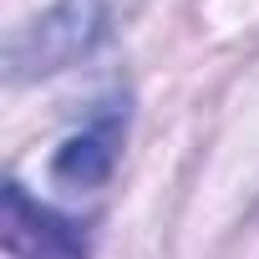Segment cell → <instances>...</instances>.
I'll use <instances>...</instances> for the list:
<instances>
[{
	"mask_svg": "<svg viewBox=\"0 0 259 259\" xmlns=\"http://www.w3.org/2000/svg\"><path fill=\"white\" fill-rule=\"evenodd\" d=\"M138 6L143 0H56L41 21H31L11 41V76L26 81V76L66 71L71 61H81L102 41H112L133 21Z\"/></svg>",
	"mask_w": 259,
	"mask_h": 259,
	"instance_id": "6da1fadb",
	"label": "cell"
},
{
	"mask_svg": "<svg viewBox=\"0 0 259 259\" xmlns=\"http://www.w3.org/2000/svg\"><path fill=\"white\" fill-rule=\"evenodd\" d=\"M6 249L11 259H87L92 254L81 224L36 203L21 183H6Z\"/></svg>",
	"mask_w": 259,
	"mask_h": 259,
	"instance_id": "7a4b0ae2",
	"label": "cell"
},
{
	"mask_svg": "<svg viewBox=\"0 0 259 259\" xmlns=\"http://www.w3.org/2000/svg\"><path fill=\"white\" fill-rule=\"evenodd\" d=\"M122 133H127V102H107L81 133L66 138V148L56 153V178L61 183H76V188L102 183L112 173V163H117Z\"/></svg>",
	"mask_w": 259,
	"mask_h": 259,
	"instance_id": "3957f363",
	"label": "cell"
}]
</instances>
